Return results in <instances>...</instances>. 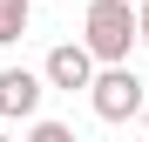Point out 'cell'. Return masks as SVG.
<instances>
[{"mask_svg":"<svg viewBox=\"0 0 149 142\" xmlns=\"http://www.w3.org/2000/svg\"><path fill=\"white\" fill-rule=\"evenodd\" d=\"M0 142H7V135H0Z\"/></svg>","mask_w":149,"mask_h":142,"instance_id":"cell-10","label":"cell"},{"mask_svg":"<svg viewBox=\"0 0 149 142\" xmlns=\"http://www.w3.org/2000/svg\"><path fill=\"white\" fill-rule=\"evenodd\" d=\"M41 75L54 81V88H68V95H74V88H95V75H102V68H95V54H88L81 41H61L54 54H47V68H41Z\"/></svg>","mask_w":149,"mask_h":142,"instance_id":"cell-3","label":"cell"},{"mask_svg":"<svg viewBox=\"0 0 149 142\" xmlns=\"http://www.w3.org/2000/svg\"><path fill=\"white\" fill-rule=\"evenodd\" d=\"M129 7H142V0H129Z\"/></svg>","mask_w":149,"mask_h":142,"instance_id":"cell-8","label":"cell"},{"mask_svg":"<svg viewBox=\"0 0 149 142\" xmlns=\"http://www.w3.org/2000/svg\"><path fill=\"white\" fill-rule=\"evenodd\" d=\"M136 14H142V41H149V0H142V7H136Z\"/></svg>","mask_w":149,"mask_h":142,"instance_id":"cell-7","label":"cell"},{"mask_svg":"<svg viewBox=\"0 0 149 142\" xmlns=\"http://www.w3.org/2000/svg\"><path fill=\"white\" fill-rule=\"evenodd\" d=\"M88 102H95L102 122H129V115L149 108V95H142V81H136V68H102L95 88H88Z\"/></svg>","mask_w":149,"mask_h":142,"instance_id":"cell-2","label":"cell"},{"mask_svg":"<svg viewBox=\"0 0 149 142\" xmlns=\"http://www.w3.org/2000/svg\"><path fill=\"white\" fill-rule=\"evenodd\" d=\"M27 7H34V0H0V47L27 34Z\"/></svg>","mask_w":149,"mask_h":142,"instance_id":"cell-5","label":"cell"},{"mask_svg":"<svg viewBox=\"0 0 149 142\" xmlns=\"http://www.w3.org/2000/svg\"><path fill=\"white\" fill-rule=\"evenodd\" d=\"M142 122H149V108H142Z\"/></svg>","mask_w":149,"mask_h":142,"instance_id":"cell-9","label":"cell"},{"mask_svg":"<svg viewBox=\"0 0 149 142\" xmlns=\"http://www.w3.org/2000/svg\"><path fill=\"white\" fill-rule=\"evenodd\" d=\"M142 41V14L129 7V0H95L88 20H81V47L102 68H129V47Z\"/></svg>","mask_w":149,"mask_h":142,"instance_id":"cell-1","label":"cell"},{"mask_svg":"<svg viewBox=\"0 0 149 142\" xmlns=\"http://www.w3.org/2000/svg\"><path fill=\"white\" fill-rule=\"evenodd\" d=\"M0 115L34 122V115H41V75H27V68H0Z\"/></svg>","mask_w":149,"mask_h":142,"instance_id":"cell-4","label":"cell"},{"mask_svg":"<svg viewBox=\"0 0 149 142\" xmlns=\"http://www.w3.org/2000/svg\"><path fill=\"white\" fill-rule=\"evenodd\" d=\"M27 142H74V129H68V122H34Z\"/></svg>","mask_w":149,"mask_h":142,"instance_id":"cell-6","label":"cell"}]
</instances>
